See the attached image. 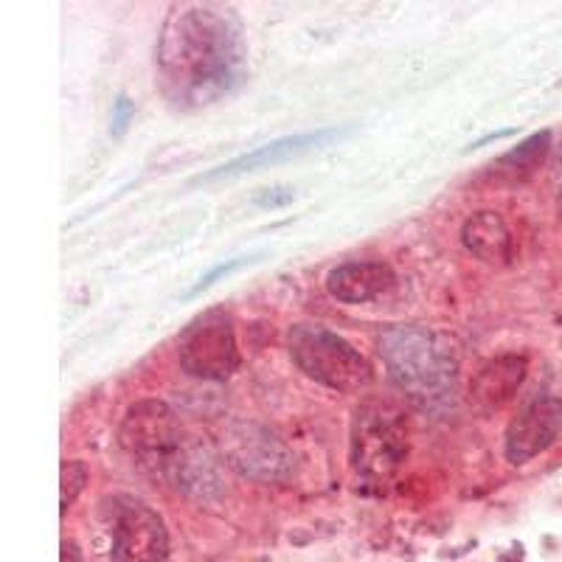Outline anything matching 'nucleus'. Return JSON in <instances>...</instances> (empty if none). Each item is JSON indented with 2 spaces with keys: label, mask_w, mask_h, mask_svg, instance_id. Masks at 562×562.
I'll return each mask as SVG.
<instances>
[{
  "label": "nucleus",
  "mask_w": 562,
  "mask_h": 562,
  "mask_svg": "<svg viewBox=\"0 0 562 562\" xmlns=\"http://www.w3.org/2000/svg\"><path fill=\"white\" fill-rule=\"evenodd\" d=\"M408 456L403 414L383 403H363L351 419V467L366 484H385Z\"/></svg>",
  "instance_id": "4"
},
{
  "label": "nucleus",
  "mask_w": 562,
  "mask_h": 562,
  "mask_svg": "<svg viewBox=\"0 0 562 562\" xmlns=\"http://www.w3.org/2000/svg\"><path fill=\"white\" fill-rule=\"evenodd\" d=\"M560 217H562V192H560Z\"/></svg>",
  "instance_id": "20"
},
{
  "label": "nucleus",
  "mask_w": 562,
  "mask_h": 562,
  "mask_svg": "<svg viewBox=\"0 0 562 562\" xmlns=\"http://www.w3.org/2000/svg\"><path fill=\"white\" fill-rule=\"evenodd\" d=\"M160 93L180 110H203L243 88L248 43L239 18L214 3L175 7L155 45Z\"/></svg>",
  "instance_id": "1"
},
{
  "label": "nucleus",
  "mask_w": 562,
  "mask_h": 562,
  "mask_svg": "<svg viewBox=\"0 0 562 562\" xmlns=\"http://www.w3.org/2000/svg\"><path fill=\"white\" fill-rule=\"evenodd\" d=\"M228 464L256 481H281L293 473V453L276 434L262 425L239 422L223 434Z\"/></svg>",
  "instance_id": "8"
},
{
  "label": "nucleus",
  "mask_w": 562,
  "mask_h": 562,
  "mask_svg": "<svg viewBox=\"0 0 562 562\" xmlns=\"http://www.w3.org/2000/svg\"><path fill=\"white\" fill-rule=\"evenodd\" d=\"M59 562H85L82 551L74 540H63V551H59Z\"/></svg>",
  "instance_id": "19"
},
{
  "label": "nucleus",
  "mask_w": 562,
  "mask_h": 562,
  "mask_svg": "<svg viewBox=\"0 0 562 562\" xmlns=\"http://www.w3.org/2000/svg\"><path fill=\"white\" fill-rule=\"evenodd\" d=\"M59 481H63V490H59V509H63V515H68V509L77 504L85 484H88V467L77 459L63 461V479Z\"/></svg>",
  "instance_id": "15"
},
{
  "label": "nucleus",
  "mask_w": 562,
  "mask_h": 562,
  "mask_svg": "<svg viewBox=\"0 0 562 562\" xmlns=\"http://www.w3.org/2000/svg\"><path fill=\"white\" fill-rule=\"evenodd\" d=\"M340 130H315V133H301V135H284V138H276L265 147H256L254 153H245L239 158L228 160L223 167H217L214 172L203 175L200 180H214V178H237V175L254 172V169L273 167V164H281V160H290L295 155L313 153V149L326 147L329 140L340 138Z\"/></svg>",
  "instance_id": "10"
},
{
  "label": "nucleus",
  "mask_w": 562,
  "mask_h": 562,
  "mask_svg": "<svg viewBox=\"0 0 562 562\" xmlns=\"http://www.w3.org/2000/svg\"><path fill=\"white\" fill-rule=\"evenodd\" d=\"M461 243L486 265H506L515 256V239L498 211H479L461 228Z\"/></svg>",
  "instance_id": "13"
},
{
  "label": "nucleus",
  "mask_w": 562,
  "mask_h": 562,
  "mask_svg": "<svg viewBox=\"0 0 562 562\" xmlns=\"http://www.w3.org/2000/svg\"><path fill=\"white\" fill-rule=\"evenodd\" d=\"M380 358L400 391L422 411L445 414L456 403L459 360L441 335L425 326H389L378 340Z\"/></svg>",
  "instance_id": "2"
},
{
  "label": "nucleus",
  "mask_w": 562,
  "mask_h": 562,
  "mask_svg": "<svg viewBox=\"0 0 562 562\" xmlns=\"http://www.w3.org/2000/svg\"><path fill=\"white\" fill-rule=\"evenodd\" d=\"M124 453L153 475H172L180 450L186 448L180 419L160 400H140L130 405L119 428Z\"/></svg>",
  "instance_id": "5"
},
{
  "label": "nucleus",
  "mask_w": 562,
  "mask_h": 562,
  "mask_svg": "<svg viewBox=\"0 0 562 562\" xmlns=\"http://www.w3.org/2000/svg\"><path fill=\"white\" fill-rule=\"evenodd\" d=\"M295 200V189L290 186H273V189H259L254 194V203L259 209H281V205H288Z\"/></svg>",
  "instance_id": "17"
},
{
  "label": "nucleus",
  "mask_w": 562,
  "mask_h": 562,
  "mask_svg": "<svg viewBox=\"0 0 562 562\" xmlns=\"http://www.w3.org/2000/svg\"><path fill=\"white\" fill-rule=\"evenodd\" d=\"M288 349L293 363L326 389L360 394L371 385L369 360L326 326L295 324L288 335Z\"/></svg>",
  "instance_id": "3"
},
{
  "label": "nucleus",
  "mask_w": 562,
  "mask_h": 562,
  "mask_svg": "<svg viewBox=\"0 0 562 562\" xmlns=\"http://www.w3.org/2000/svg\"><path fill=\"white\" fill-rule=\"evenodd\" d=\"M394 284V270L385 262H346L329 270L326 290L344 304H366Z\"/></svg>",
  "instance_id": "11"
},
{
  "label": "nucleus",
  "mask_w": 562,
  "mask_h": 562,
  "mask_svg": "<svg viewBox=\"0 0 562 562\" xmlns=\"http://www.w3.org/2000/svg\"><path fill=\"white\" fill-rule=\"evenodd\" d=\"M133 119H135V102L122 93V97L113 102V119H110V133H113V138H122V135L127 133Z\"/></svg>",
  "instance_id": "16"
},
{
  "label": "nucleus",
  "mask_w": 562,
  "mask_h": 562,
  "mask_svg": "<svg viewBox=\"0 0 562 562\" xmlns=\"http://www.w3.org/2000/svg\"><path fill=\"white\" fill-rule=\"evenodd\" d=\"M549 144H551V133L531 135V138H526L524 144H520V147L509 149V153L501 155L498 160H492L490 172L495 175V178L509 180V183L526 180L535 169H540L546 153H549Z\"/></svg>",
  "instance_id": "14"
},
{
  "label": "nucleus",
  "mask_w": 562,
  "mask_h": 562,
  "mask_svg": "<svg viewBox=\"0 0 562 562\" xmlns=\"http://www.w3.org/2000/svg\"><path fill=\"white\" fill-rule=\"evenodd\" d=\"M169 531L153 506L138 498H115L110 562H167Z\"/></svg>",
  "instance_id": "7"
},
{
  "label": "nucleus",
  "mask_w": 562,
  "mask_h": 562,
  "mask_svg": "<svg viewBox=\"0 0 562 562\" xmlns=\"http://www.w3.org/2000/svg\"><path fill=\"white\" fill-rule=\"evenodd\" d=\"M562 434L560 396H537L518 411L504 436V453L512 464H526L551 448Z\"/></svg>",
  "instance_id": "9"
},
{
  "label": "nucleus",
  "mask_w": 562,
  "mask_h": 562,
  "mask_svg": "<svg viewBox=\"0 0 562 562\" xmlns=\"http://www.w3.org/2000/svg\"><path fill=\"white\" fill-rule=\"evenodd\" d=\"M248 262H250L248 256H237V259H228V262L217 265V268L211 270V273H205L203 279H200L192 290H189V299H192V295H198V293H203V290H209L211 284H214V281L220 279V276L234 273V270H239V268H243V265H248Z\"/></svg>",
  "instance_id": "18"
},
{
  "label": "nucleus",
  "mask_w": 562,
  "mask_h": 562,
  "mask_svg": "<svg viewBox=\"0 0 562 562\" xmlns=\"http://www.w3.org/2000/svg\"><path fill=\"white\" fill-rule=\"evenodd\" d=\"M178 358L192 378L228 380L239 369V346L234 318L225 310H205L180 333Z\"/></svg>",
  "instance_id": "6"
},
{
  "label": "nucleus",
  "mask_w": 562,
  "mask_h": 562,
  "mask_svg": "<svg viewBox=\"0 0 562 562\" xmlns=\"http://www.w3.org/2000/svg\"><path fill=\"white\" fill-rule=\"evenodd\" d=\"M526 380V358L520 355H501L490 363L481 366V371L470 383V396L481 411H495L509 403L515 391Z\"/></svg>",
  "instance_id": "12"
}]
</instances>
